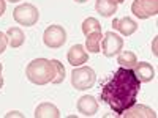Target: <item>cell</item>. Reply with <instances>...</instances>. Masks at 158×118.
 <instances>
[{
	"mask_svg": "<svg viewBox=\"0 0 158 118\" xmlns=\"http://www.w3.org/2000/svg\"><path fill=\"white\" fill-rule=\"evenodd\" d=\"M141 90V82L133 69L118 68L111 77H108L101 85L100 98L108 104L111 110L117 115H122L127 109L136 104Z\"/></svg>",
	"mask_w": 158,
	"mask_h": 118,
	"instance_id": "cell-1",
	"label": "cell"
},
{
	"mask_svg": "<svg viewBox=\"0 0 158 118\" xmlns=\"http://www.w3.org/2000/svg\"><path fill=\"white\" fill-rule=\"evenodd\" d=\"M25 76H27V79L35 85H46V84L54 81L56 66H54V63H52V60L35 58L27 65Z\"/></svg>",
	"mask_w": 158,
	"mask_h": 118,
	"instance_id": "cell-2",
	"label": "cell"
},
{
	"mask_svg": "<svg viewBox=\"0 0 158 118\" xmlns=\"http://www.w3.org/2000/svg\"><path fill=\"white\" fill-rule=\"evenodd\" d=\"M97 74L90 66L74 68L71 73V85L76 90H89L95 85Z\"/></svg>",
	"mask_w": 158,
	"mask_h": 118,
	"instance_id": "cell-3",
	"label": "cell"
},
{
	"mask_svg": "<svg viewBox=\"0 0 158 118\" xmlns=\"http://www.w3.org/2000/svg\"><path fill=\"white\" fill-rule=\"evenodd\" d=\"M13 18H15V21L18 24L25 25V27H32V25H35L38 22L40 13L32 3H22V5L15 8Z\"/></svg>",
	"mask_w": 158,
	"mask_h": 118,
	"instance_id": "cell-4",
	"label": "cell"
},
{
	"mask_svg": "<svg viewBox=\"0 0 158 118\" xmlns=\"http://www.w3.org/2000/svg\"><path fill=\"white\" fill-rule=\"evenodd\" d=\"M43 41L49 49H59L67 43V32L62 25H49L43 33Z\"/></svg>",
	"mask_w": 158,
	"mask_h": 118,
	"instance_id": "cell-5",
	"label": "cell"
},
{
	"mask_svg": "<svg viewBox=\"0 0 158 118\" xmlns=\"http://www.w3.org/2000/svg\"><path fill=\"white\" fill-rule=\"evenodd\" d=\"M131 13L139 19H149L158 14V0H135L131 3Z\"/></svg>",
	"mask_w": 158,
	"mask_h": 118,
	"instance_id": "cell-6",
	"label": "cell"
},
{
	"mask_svg": "<svg viewBox=\"0 0 158 118\" xmlns=\"http://www.w3.org/2000/svg\"><path fill=\"white\" fill-rule=\"evenodd\" d=\"M123 47V39L114 32H106L103 36V43H101V52L104 57H114L117 54H120V50Z\"/></svg>",
	"mask_w": 158,
	"mask_h": 118,
	"instance_id": "cell-7",
	"label": "cell"
},
{
	"mask_svg": "<svg viewBox=\"0 0 158 118\" xmlns=\"http://www.w3.org/2000/svg\"><path fill=\"white\" fill-rule=\"evenodd\" d=\"M77 112L84 115V116H94L97 112H98V102L94 96H81L77 99Z\"/></svg>",
	"mask_w": 158,
	"mask_h": 118,
	"instance_id": "cell-8",
	"label": "cell"
},
{
	"mask_svg": "<svg viewBox=\"0 0 158 118\" xmlns=\"http://www.w3.org/2000/svg\"><path fill=\"white\" fill-rule=\"evenodd\" d=\"M120 116H123V118H156V113H155V110H152L147 106H142V104L136 106V104H133Z\"/></svg>",
	"mask_w": 158,
	"mask_h": 118,
	"instance_id": "cell-9",
	"label": "cell"
},
{
	"mask_svg": "<svg viewBox=\"0 0 158 118\" xmlns=\"http://www.w3.org/2000/svg\"><path fill=\"white\" fill-rule=\"evenodd\" d=\"M67 58L71 66H81L82 63H85L89 60V54L85 52V47L82 44H76L68 50Z\"/></svg>",
	"mask_w": 158,
	"mask_h": 118,
	"instance_id": "cell-10",
	"label": "cell"
},
{
	"mask_svg": "<svg viewBox=\"0 0 158 118\" xmlns=\"http://www.w3.org/2000/svg\"><path fill=\"white\" fill-rule=\"evenodd\" d=\"M112 27H114L115 30H118L123 36H130V35H133V33L138 30V24H136L135 19L125 16V18H122V19H114Z\"/></svg>",
	"mask_w": 158,
	"mask_h": 118,
	"instance_id": "cell-11",
	"label": "cell"
},
{
	"mask_svg": "<svg viewBox=\"0 0 158 118\" xmlns=\"http://www.w3.org/2000/svg\"><path fill=\"white\" fill-rule=\"evenodd\" d=\"M136 77L139 79V82H150L153 81V77H155V69L150 63L147 61H139L136 63V66L133 68Z\"/></svg>",
	"mask_w": 158,
	"mask_h": 118,
	"instance_id": "cell-12",
	"label": "cell"
},
{
	"mask_svg": "<svg viewBox=\"0 0 158 118\" xmlns=\"http://www.w3.org/2000/svg\"><path fill=\"white\" fill-rule=\"evenodd\" d=\"M35 118H59L60 112L57 106H54L52 102H41L35 109Z\"/></svg>",
	"mask_w": 158,
	"mask_h": 118,
	"instance_id": "cell-13",
	"label": "cell"
},
{
	"mask_svg": "<svg viewBox=\"0 0 158 118\" xmlns=\"http://www.w3.org/2000/svg\"><path fill=\"white\" fill-rule=\"evenodd\" d=\"M95 10L103 18H109V16L114 14V13H117V3L114 2V0H97Z\"/></svg>",
	"mask_w": 158,
	"mask_h": 118,
	"instance_id": "cell-14",
	"label": "cell"
},
{
	"mask_svg": "<svg viewBox=\"0 0 158 118\" xmlns=\"http://www.w3.org/2000/svg\"><path fill=\"white\" fill-rule=\"evenodd\" d=\"M6 39H8V44L11 47H21L25 41V36H24V32L19 29V27H10L6 30Z\"/></svg>",
	"mask_w": 158,
	"mask_h": 118,
	"instance_id": "cell-15",
	"label": "cell"
},
{
	"mask_svg": "<svg viewBox=\"0 0 158 118\" xmlns=\"http://www.w3.org/2000/svg\"><path fill=\"white\" fill-rule=\"evenodd\" d=\"M101 32H92L87 35L85 38V49L89 52H92V54H98V52H101Z\"/></svg>",
	"mask_w": 158,
	"mask_h": 118,
	"instance_id": "cell-16",
	"label": "cell"
},
{
	"mask_svg": "<svg viewBox=\"0 0 158 118\" xmlns=\"http://www.w3.org/2000/svg\"><path fill=\"white\" fill-rule=\"evenodd\" d=\"M117 63L120 65L122 68H128V69H133L138 63V58L133 52L130 50H125V52H120V54H117Z\"/></svg>",
	"mask_w": 158,
	"mask_h": 118,
	"instance_id": "cell-17",
	"label": "cell"
},
{
	"mask_svg": "<svg viewBox=\"0 0 158 118\" xmlns=\"http://www.w3.org/2000/svg\"><path fill=\"white\" fill-rule=\"evenodd\" d=\"M92 32H101V25H100V22L95 18H87L82 22V33L87 36Z\"/></svg>",
	"mask_w": 158,
	"mask_h": 118,
	"instance_id": "cell-18",
	"label": "cell"
},
{
	"mask_svg": "<svg viewBox=\"0 0 158 118\" xmlns=\"http://www.w3.org/2000/svg\"><path fill=\"white\" fill-rule=\"evenodd\" d=\"M52 63H54V66H56V77H54V81H52V84L59 85L65 79V68H63V63H60L59 60H52Z\"/></svg>",
	"mask_w": 158,
	"mask_h": 118,
	"instance_id": "cell-19",
	"label": "cell"
},
{
	"mask_svg": "<svg viewBox=\"0 0 158 118\" xmlns=\"http://www.w3.org/2000/svg\"><path fill=\"white\" fill-rule=\"evenodd\" d=\"M6 44H8L6 35L0 32V54H3V52H5V49H6Z\"/></svg>",
	"mask_w": 158,
	"mask_h": 118,
	"instance_id": "cell-20",
	"label": "cell"
},
{
	"mask_svg": "<svg viewBox=\"0 0 158 118\" xmlns=\"http://www.w3.org/2000/svg\"><path fill=\"white\" fill-rule=\"evenodd\" d=\"M5 116H6V118H11V116H19V118H24V115H22V113H19V112H8Z\"/></svg>",
	"mask_w": 158,
	"mask_h": 118,
	"instance_id": "cell-21",
	"label": "cell"
},
{
	"mask_svg": "<svg viewBox=\"0 0 158 118\" xmlns=\"http://www.w3.org/2000/svg\"><path fill=\"white\" fill-rule=\"evenodd\" d=\"M5 8H6V3H5V0H0V18L3 16V13H5Z\"/></svg>",
	"mask_w": 158,
	"mask_h": 118,
	"instance_id": "cell-22",
	"label": "cell"
},
{
	"mask_svg": "<svg viewBox=\"0 0 158 118\" xmlns=\"http://www.w3.org/2000/svg\"><path fill=\"white\" fill-rule=\"evenodd\" d=\"M2 71H3V66H2V63H0V88L3 87V77H2Z\"/></svg>",
	"mask_w": 158,
	"mask_h": 118,
	"instance_id": "cell-23",
	"label": "cell"
},
{
	"mask_svg": "<svg viewBox=\"0 0 158 118\" xmlns=\"http://www.w3.org/2000/svg\"><path fill=\"white\" fill-rule=\"evenodd\" d=\"M158 52H156V38L153 39V55H156Z\"/></svg>",
	"mask_w": 158,
	"mask_h": 118,
	"instance_id": "cell-24",
	"label": "cell"
},
{
	"mask_svg": "<svg viewBox=\"0 0 158 118\" xmlns=\"http://www.w3.org/2000/svg\"><path fill=\"white\" fill-rule=\"evenodd\" d=\"M74 2H76V3H85L87 0H74Z\"/></svg>",
	"mask_w": 158,
	"mask_h": 118,
	"instance_id": "cell-25",
	"label": "cell"
},
{
	"mask_svg": "<svg viewBox=\"0 0 158 118\" xmlns=\"http://www.w3.org/2000/svg\"><path fill=\"white\" fill-rule=\"evenodd\" d=\"M114 2H115V3L118 5V3H123V2H125V0H114Z\"/></svg>",
	"mask_w": 158,
	"mask_h": 118,
	"instance_id": "cell-26",
	"label": "cell"
},
{
	"mask_svg": "<svg viewBox=\"0 0 158 118\" xmlns=\"http://www.w3.org/2000/svg\"><path fill=\"white\" fill-rule=\"evenodd\" d=\"M8 2H11V3H16V2H21V0H8Z\"/></svg>",
	"mask_w": 158,
	"mask_h": 118,
	"instance_id": "cell-27",
	"label": "cell"
}]
</instances>
